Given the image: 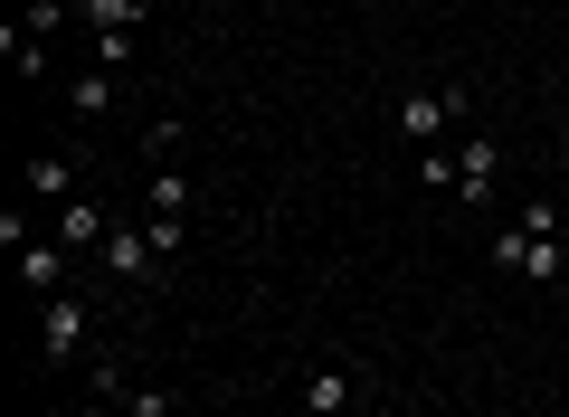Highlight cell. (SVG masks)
Listing matches in <instances>:
<instances>
[{
  "label": "cell",
  "mask_w": 569,
  "mask_h": 417,
  "mask_svg": "<svg viewBox=\"0 0 569 417\" xmlns=\"http://www.w3.org/2000/svg\"><path fill=\"white\" fill-rule=\"evenodd\" d=\"M181 408V398L162 389V379H133V389H123V417H171Z\"/></svg>",
  "instance_id": "13"
},
{
  "label": "cell",
  "mask_w": 569,
  "mask_h": 417,
  "mask_svg": "<svg viewBox=\"0 0 569 417\" xmlns=\"http://www.w3.org/2000/svg\"><path fill=\"white\" fill-rule=\"evenodd\" d=\"M351 417H370V408H351Z\"/></svg>",
  "instance_id": "15"
},
{
  "label": "cell",
  "mask_w": 569,
  "mask_h": 417,
  "mask_svg": "<svg viewBox=\"0 0 569 417\" xmlns=\"http://www.w3.org/2000/svg\"><path fill=\"white\" fill-rule=\"evenodd\" d=\"M67 105H77V115H114V67H86V77L67 86Z\"/></svg>",
  "instance_id": "11"
},
{
  "label": "cell",
  "mask_w": 569,
  "mask_h": 417,
  "mask_svg": "<svg viewBox=\"0 0 569 417\" xmlns=\"http://www.w3.org/2000/svg\"><path fill=\"white\" fill-rule=\"evenodd\" d=\"M456 115H466V86H427V96H408V105H399V133L437 142V133H447Z\"/></svg>",
  "instance_id": "5"
},
{
  "label": "cell",
  "mask_w": 569,
  "mask_h": 417,
  "mask_svg": "<svg viewBox=\"0 0 569 417\" xmlns=\"http://www.w3.org/2000/svg\"><path fill=\"white\" fill-rule=\"evenodd\" d=\"M86 417H123V398H86Z\"/></svg>",
  "instance_id": "14"
},
{
  "label": "cell",
  "mask_w": 569,
  "mask_h": 417,
  "mask_svg": "<svg viewBox=\"0 0 569 417\" xmlns=\"http://www.w3.org/2000/svg\"><path fill=\"white\" fill-rule=\"evenodd\" d=\"M86 332H96V304L86 295H48L39 304V360H77Z\"/></svg>",
  "instance_id": "3"
},
{
  "label": "cell",
  "mask_w": 569,
  "mask_h": 417,
  "mask_svg": "<svg viewBox=\"0 0 569 417\" xmlns=\"http://www.w3.org/2000/svg\"><path fill=\"white\" fill-rule=\"evenodd\" d=\"M427 190H466L475 209H493V190H503V142L475 133L466 152H427Z\"/></svg>",
  "instance_id": "1"
},
{
  "label": "cell",
  "mask_w": 569,
  "mask_h": 417,
  "mask_svg": "<svg viewBox=\"0 0 569 417\" xmlns=\"http://www.w3.org/2000/svg\"><path fill=\"white\" fill-rule=\"evenodd\" d=\"M104 238H114V228H104L96 199H58V247L67 257H86V247H104Z\"/></svg>",
  "instance_id": "6"
},
{
  "label": "cell",
  "mask_w": 569,
  "mask_h": 417,
  "mask_svg": "<svg viewBox=\"0 0 569 417\" xmlns=\"http://www.w3.org/2000/svg\"><path fill=\"white\" fill-rule=\"evenodd\" d=\"M493 266H512V276H531V285H560L569 276V238H531V228L512 219L503 247H493Z\"/></svg>",
  "instance_id": "2"
},
{
  "label": "cell",
  "mask_w": 569,
  "mask_h": 417,
  "mask_svg": "<svg viewBox=\"0 0 569 417\" xmlns=\"http://www.w3.org/2000/svg\"><path fill=\"white\" fill-rule=\"evenodd\" d=\"M351 408H361V389H351V370H332V360H323V370L305 379V417H351Z\"/></svg>",
  "instance_id": "8"
},
{
  "label": "cell",
  "mask_w": 569,
  "mask_h": 417,
  "mask_svg": "<svg viewBox=\"0 0 569 417\" xmlns=\"http://www.w3.org/2000/svg\"><path fill=\"white\" fill-rule=\"evenodd\" d=\"M96 257H104V276H114V285H162V276H152V266H162L152 228H114V238H104Z\"/></svg>",
  "instance_id": "4"
},
{
  "label": "cell",
  "mask_w": 569,
  "mask_h": 417,
  "mask_svg": "<svg viewBox=\"0 0 569 417\" xmlns=\"http://www.w3.org/2000/svg\"><path fill=\"white\" fill-rule=\"evenodd\" d=\"M20 276L48 285V295H67V247H20Z\"/></svg>",
  "instance_id": "12"
},
{
  "label": "cell",
  "mask_w": 569,
  "mask_h": 417,
  "mask_svg": "<svg viewBox=\"0 0 569 417\" xmlns=\"http://www.w3.org/2000/svg\"><path fill=\"white\" fill-rule=\"evenodd\" d=\"M142 209H152V219H190V180L171 171V161H152V190H142Z\"/></svg>",
  "instance_id": "9"
},
{
  "label": "cell",
  "mask_w": 569,
  "mask_h": 417,
  "mask_svg": "<svg viewBox=\"0 0 569 417\" xmlns=\"http://www.w3.org/2000/svg\"><path fill=\"white\" fill-rule=\"evenodd\" d=\"M29 199H77V161H67V152H39V161H29Z\"/></svg>",
  "instance_id": "10"
},
{
  "label": "cell",
  "mask_w": 569,
  "mask_h": 417,
  "mask_svg": "<svg viewBox=\"0 0 569 417\" xmlns=\"http://www.w3.org/2000/svg\"><path fill=\"white\" fill-rule=\"evenodd\" d=\"M77 20L96 29V39H142V20H152V10H142V0H77Z\"/></svg>",
  "instance_id": "7"
}]
</instances>
